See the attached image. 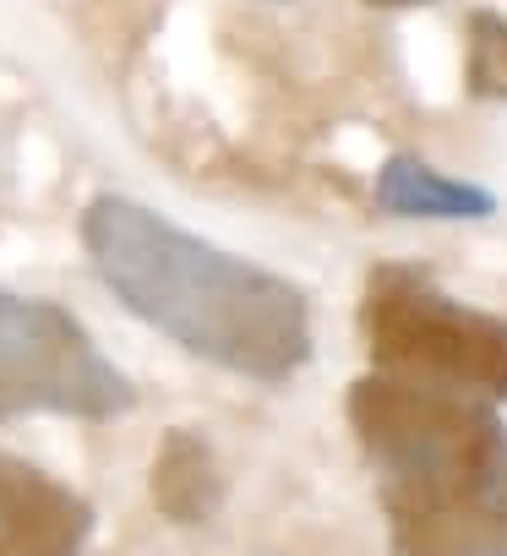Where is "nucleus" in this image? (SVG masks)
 <instances>
[{"label": "nucleus", "instance_id": "nucleus-1", "mask_svg": "<svg viewBox=\"0 0 507 556\" xmlns=\"http://www.w3.org/2000/svg\"><path fill=\"white\" fill-rule=\"evenodd\" d=\"M83 245L99 285L186 355L251 382H290L312 361L317 339L301 285L180 229L148 202L93 197Z\"/></svg>", "mask_w": 507, "mask_h": 556}, {"label": "nucleus", "instance_id": "nucleus-2", "mask_svg": "<svg viewBox=\"0 0 507 556\" xmlns=\"http://www.w3.org/2000/svg\"><path fill=\"white\" fill-rule=\"evenodd\" d=\"M350 426L382 480L393 556H507V426L496 404L371 371Z\"/></svg>", "mask_w": 507, "mask_h": 556}, {"label": "nucleus", "instance_id": "nucleus-3", "mask_svg": "<svg viewBox=\"0 0 507 556\" xmlns=\"http://www.w3.org/2000/svg\"><path fill=\"white\" fill-rule=\"evenodd\" d=\"M360 333L377 371L507 404V317L447 295L415 262L371 267Z\"/></svg>", "mask_w": 507, "mask_h": 556}, {"label": "nucleus", "instance_id": "nucleus-4", "mask_svg": "<svg viewBox=\"0 0 507 556\" xmlns=\"http://www.w3.org/2000/svg\"><path fill=\"white\" fill-rule=\"evenodd\" d=\"M137 409L131 377L55 301L0 290V420H115Z\"/></svg>", "mask_w": 507, "mask_h": 556}, {"label": "nucleus", "instance_id": "nucleus-5", "mask_svg": "<svg viewBox=\"0 0 507 556\" xmlns=\"http://www.w3.org/2000/svg\"><path fill=\"white\" fill-rule=\"evenodd\" d=\"M93 507L50 469L0 453V556H83Z\"/></svg>", "mask_w": 507, "mask_h": 556}, {"label": "nucleus", "instance_id": "nucleus-6", "mask_svg": "<svg viewBox=\"0 0 507 556\" xmlns=\"http://www.w3.org/2000/svg\"><path fill=\"white\" fill-rule=\"evenodd\" d=\"M377 207L393 218H491L496 197L474 180L442 175L415 153H393L377 169Z\"/></svg>", "mask_w": 507, "mask_h": 556}, {"label": "nucleus", "instance_id": "nucleus-7", "mask_svg": "<svg viewBox=\"0 0 507 556\" xmlns=\"http://www.w3.org/2000/svg\"><path fill=\"white\" fill-rule=\"evenodd\" d=\"M218 502H224V475H218L213 447L186 426L164 431L153 453V507L169 523H207Z\"/></svg>", "mask_w": 507, "mask_h": 556}, {"label": "nucleus", "instance_id": "nucleus-8", "mask_svg": "<svg viewBox=\"0 0 507 556\" xmlns=\"http://www.w3.org/2000/svg\"><path fill=\"white\" fill-rule=\"evenodd\" d=\"M464 88H469V99L507 104V17L502 12H474L469 17Z\"/></svg>", "mask_w": 507, "mask_h": 556}, {"label": "nucleus", "instance_id": "nucleus-9", "mask_svg": "<svg viewBox=\"0 0 507 556\" xmlns=\"http://www.w3.org/2000/svg\"><path fill=\"white\" fill-rule=\"evenodd\" d=\"M377 12H415V7H436V0H366Z\"/></svg>", "mask_w": 507, "mask_h": 556}]
</instances>
